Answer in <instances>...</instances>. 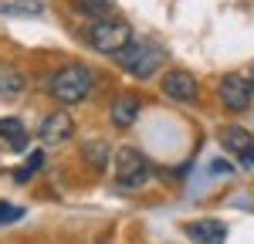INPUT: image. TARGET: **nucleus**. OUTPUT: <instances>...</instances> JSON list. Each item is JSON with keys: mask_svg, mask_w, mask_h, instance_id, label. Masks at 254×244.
I'll use <instances>...</instances> for the list:
<instances>
[{"mask_svg": "<svg viewBox=\"0 0 254 244\" xmlns=\"http://www.w3.org/2000/svg\"><path fill=\"white\" fill-rule=\"evenodd\" d=\"M187 238L196 244H224L227 227L220 221H193V224H187Z\"/></svg>", "mask_w": 254, "mask_h": 244, "instance_id": "1a4fd4ad", "label": "nucleus"}, {"mask_svg": "<svg viewBox=\"0 0 254 244\" xmlns=\"http://www.w3.org/2000/svg\"><path fill=\"white\" fill-rule=\"evenodd\" d=\"M217 99H220V105L227 109V112H248L254 102V81L244 78L241 71H227L224 78H220V85H217Z\"/></svg>", "mask_w": 254, "mask_h": 244, "instance_id": "39448f33", "label": "nucleus"}, {"mask_svg": "<svg viewBox=\"0 0 254 244\" xmlns=\"http://www.w3.org/2000/svg\"><path fill=\"white\" fill-rule=\"evenodd\" d=\"M116 58H119V64H122L136 81H149L159 68H163L166 51H163L159 44H153V41H136V38H132Z\"/></svg>", "mask_w": 254, "mask_h": 244, "instance_id": "f03ea898", "label": "nucleus"}, {"mask_svg": "<svg viewBox=\"0 0 254 244\" xmlns=\"http://www.w3.org/2000/svg\"><path fill=\"white\" fill-rule=\"evenodd\" d=\"M109 156H112V146L105 139H88V142H81V160L88 163L95 173H102L105 166H109Z\"/></svg>", "mask_w": 254, "mask_h": 244, "instance_id": "ddd939ff", "label": "nucleus"}, {"mask_svg": "<svg viewBox=\"0 0 254 244\" xmlns=\"http://www.w3.org/2000/svg\"><path fill=\"white\" fill-rule=\"evenodd\" d=\"M220 146L231 149V153H237V156H244L254 146V132L244 129V125H224V129H220Z\"/></svg>", "mask_w": 254, "mask_h": 244, "instance_id": "9b49d317", "label": "nucleus"}, {"mask_svg": "<svg viewBox=\"0 0 254 244\" xmlns=\"http://www.w3.org/2000/svg\"><path fill=\"white\" fill-rule=\"evenodd\" d=\"M0 139L7 142L10 149H27L31 146V132H27V125L17 116H3L0 119Z\"/></svg>", "mask_w": 254, "mask_h": 244, "instance_id": "9d476101", "label": "nucleus"}, {"mask_svg": "<svg viewBox=\"0 0 254 244\" xmlns=\"http://www.w3.org/2000/svg\"><path fill=\"white\" fill-rule=\"evenodd\" d=\"M139 112H142L139 95L122 92V95H116V102H112V125H116V129H132L136 119H139Z\"/></svg>", "mask_w": 254, "mask_h": 244, "instance_id": "6e6552de", "label": "nucleus"}, {"mask_svg": "<svg viewBox=\"0 0 254 244\" xmlns=\"http://www.w3.org/2000/svg\"><path fill=\"white\" fill-rule=\"evenodd\" d=\"M38 166H41V153H34V156H31V163L17 170V177H14V180H17V183H27L31 177H34V170H38Z\"/></svg>", "mask_w": 254, "mask_h": 244, "instance_id": "dca6fc26", "label": "nucleus"}, {"mask_svg": "<svg viewBox=\"0 0 254 244\" xmlns=\"http://www.w3.org/2000/svg\"><path fill=\"white\" fill-rule=\"evenodd\" d=\"M95 88V75L85 64H64L48 81V95L58 105H81Z\"/></svg>", "mask_w": 254, "mask_h": 244, "instance_id": "f257e3e1", "label": "nucleus"}, {"mask_svg": "<svg viewBox=\"0 0 254 244\" xmlns=\"http://www.w3.org/2000/svg\"><path fill=\"white\" fill-rule=\"evenodd\" d=\"M136 38L132 27L126 24L122 17H102L92 20V27L85 31V44L95 51V55H105V58H116L119 51Z\"/></svg>", "mask_w": 254, "mask_h": 244, "instance_id": "7ed1b4c3", "label": "nucleus"}, {"mask_svg": "<svg viewBox=\"0 0 254 244\" xmlns=\"http://www.w3.org/2000/svg\"><path fill=\"white\" fill-rule=\"evenodd\" d=\"M38 139L44 146H64L68 139H75V119H71V112H64V109L48 112L38 125Z\"/></svg>", "mask_w": 254, "mask_h": 244, "instance_id": "423d86ee", "label": "nucleus"}, {"mask_svg": "<svg viewBox=\"0 0 254 244\" xmlns=\"http://www.w3.org/2000/svg\"><path fill=\"white\" fill-rule=\"evenodd\" d=\"M24 71H20L17 64H10V61H0V99H17L20 92H24Z\"/></svg>", "mask_w": 254, "mask_h": 244, "instance_id": "f8f14e48", "label": "nucleus"}, {"mask_svg": "<svg viewBox=\"0 0 254 244\" xmlns=\"http://www.w3.org/2000/svg\"><path fill=\"white\" fill-rule=\"evenodd\" d=\"M71 10L85 20L112 17V0H71Z\"/></svg>", "mask_w": 254, "mask_h": 244, "instance_id": "4468645a", "label": "nucleus"}, {"mask_svg": "<svg viewBox=\"0 0 254 244\" xmlns=\"http://www.w3.org/2000/svg\"><path fill=\"white\" fill-rule=\"evenodd\" d=\"M163 95L170 102H180V105H190L196 102L200 95V85L190 71H183V68H170L166 75H163Z\"/></svg>", "mask_w": 254, "mask_h": 244, "instance_id": "0eeeda50", "label": "nucleus"}, {"mask_svg": "<svg viewBox=\"0 0 254 244\" xmlns=\"http://www.w3.org/2000/svg\"><path fill=\"white\" fill-rule=\"evenodd\" d=\"M0 10H3V14H38L41 3L38 0H3Z\"/></svg>", "mask_w": 254, "mask_h": 244, "instance_id": "2eb2a0df", "label": "nucleus"}, {"mask_svg": "<svg viewBox=\"0 0 254 244\" xmlns=\"http://www.w3.org/2000/svg\"><path fill=\"white\" fill-rule=\"evenodd\" d=\"M153 177V163L146 160V153H139L136 146H119L116 149V173L112 180L122 190H142Z\"/></svg>", "mask_w": 254, "mask_h": 244, "instance_id": "20e7f679", "label": "nucleus"}, {"mask_svg": "<svg viewBox=\"0 0 254 244\" xmlns=\"http://www.w3.org/2000/svg\"><path fill=\"white\" fill-rule=\"evenodd\" d=\"M20 214H24L20 207H7V203H0V224H7V221H17Z\"/></svg>", "mask_w": 254, "mask_h": 244, "instance_id": "f3484780", "label": "nucleus"}]
</instances>
